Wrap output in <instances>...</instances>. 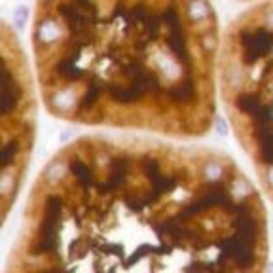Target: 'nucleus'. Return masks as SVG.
<instances>
[{"mask_svg":"<svg viewBox=\"0 0 273 273\" xmlns=\"http://www.w3.org/2000/svg\"><path fill=\"white\" fill-rule=\"evenodd\" d=\"M218 97L233 139L273 203V0H254L224 29Z\"/></svg>","mask_w":273,"mask_h":273,"instance_id":"nucleus-3","label":"nucleus"},{"mask_svg":"<svg viewBox=\"0 0 273 273\" xmlns=\"http://www.w3.org/2000/svg\"><path fill=\"white\" fill-rule=\"evenodd\" d=\"M262 195L216 148L82 135L36 175L6 271H262Z\"/></svg>","mask_w":273,"mask_h":273,"instance_id":"nucleus-1","label":"nucleus"},{"mask_svg":"<svg viewBox=\"0 0 273 273\" xmlns=\"http://www.w3.org/2000/svg\"><path fill=\"white\" fill-rule=\"evenodd\" d=\"M243 2H254V0H243Z\"/></svg>","mask_w":273,"mask_h":273,"instance_id":"nucleus-5","label":"nucleus"},{"mask_svg":"<svg viewBox=\"0 0 273 273\" xmlns=\"http://www.w3.org/2000/svg\"><path fill=\"white\" fill-rule=\"evenodd\" d=\"M222 33L211 0H34L42 105L74 126L201 139L220 105Z\"/></svg>","mask_w":273,"mask_h":273,"instance_id":"nucleus-2","label":"nucleus"},{"mask_svg":"<svg viewBox=\"0 0 273 273\" xmlns=\"http://www.w3.org/2000/svg\"><path fill=\"white\" fill-rule=\"evenodd\" d=\"M2 59H4V110H2V214L4 222L19 197L33 158L38 103L33 61L19 36L6 21L2 23Z\"/></svg>","mask_w":273,"mask_h":273,"instance_id":"nucleus-4","label":"nucleus"}]
</instances>
